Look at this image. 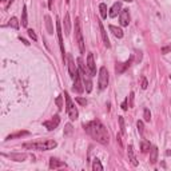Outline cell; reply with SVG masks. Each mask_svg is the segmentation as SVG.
<instances>
[{
	"label": "cell",
	"mask_w": 171,
	"mask_h": 171,
	"mask_svg": "<svg viewBox=\"0 0 171 171\" xmlns=\"http://www.w3.org/2000/svg\"><path fill=\"white\" fill-rule=\"evenodd\" d=\"M84 130L88 135H91L96 142L102 144H108L110 142V135L107 132V128L102 124L99 120H91L87 124H84Z\"/></svg>",
	"instance_id": "6da1fadb"
},
{
	"label": "cell",
	"mask_w": 171,
	"mask_h": 171,
	"mask_svg": "<svg viewBox=\"0 0 171 171\" xmlns=\"http://www.w3.org/2000/svg\"><path fill=\"white\" fill-rule=\"evenodd\" d=\"M58 143L52 139L42 140V142H34V143H24V148H30V150H39V151H48V150L55 148Z\"/></svg>",
	"instance_id": "7a4b0ae2"
},
{
	"label": "cell",
	"mask_w": 171,
	"mask_h": 171,
	"mask_svg": "<svg viewBox=\"0 0 171 171\" xmlns=\"http://www.w3.org/2000/svg\"><path fill=\"white\" fill-rule=\"evenodd\" d=\"M64 99H66V111L68 114V116H70V119L71 120H76V119H78V115H79L78 110H76V107L74 106L70 95H68L67 92H64Z\"/></svg>",
	"instance_id": "3957f363"
},
{
	"label": "cell",
	"mask_w": 171,
	"mask_h": 171,
	"mask_svg": "<svg viewBox=\"0 0 171 171\" xmlns=\"http://www.w3.org/2000/svg\"><path fill=\"white\" fill-rule=\"evenodd\" d=\"M75 35H76V42H78L79 50H80V52H82V54H84V40H83L82 30H80L79 19H76V20H75Z\"/></svg>",
	"instance_id": "277c9868"
},
{
	"label": "cell",
	"mask_w": 171,
	"mask_h": 171,
	"mask_svg": "<svg viewBox=\"0 0 171 171\" xmlns=\"http://www.w3.org/2000/svg\"><path fill=\"white\" fill-rule=\"evenodd\" d=\"M98 83H99L100 90L107 88V86H108V71H107L106 67H102L99 70V80H98Z\"/></svg>",
	"instance_id": "5b68a950"
},
{
	"label": "cell",
	"mask_w": 171,
	"mask_h": 171,
	"mask_svg": "<svg viewBox=\"0 0 171 171\" xmlns=\"http://www.w3.org/2000/svg\"><path fill=\"white\" fill-rule=\"evenodd\" d=\"M67 63H68V72H70V76L72 79H75V76L79 74L78 72V68L75 66V62H74V58L68 54L67 55Z\"/></svg>",
	"instance_id": "8992f818"
},
{
	"label": "cell",
	"mask_w": 171,
	"mask_h": 171,
	"mask_svg": "<svg viewBox=\"0 0 171 171\" xmlns=\"http://www.w3.org/2000/svg\"><path fill=\"white\" fill-rule=\"evenodd\" d=\"M59 123H60V118H59V115H54V116H52V119H51V120L44 122L43 126H44V127H46L47 130H50V131H52V130H55L56 127H58Z\"/></svg>",
	"instance_id": "52a82bcc"
},
{
	"label": "cell",
	"mask_w": 171,
	"mask_h": 171,
	"mask_svg": "<svg viewBox=\"0 0 171 171\" xmlns=\"http://www.w3.org/2000/svg\"><path fill=\"white\" fill-rule=\"evenodd\" d=\"M56 35H58V40H59V46L62 50L63 58H64V46H63V32H62V23L59 19H56Z\"/></svg>",
	"instance_id": "ba28073f"
},
{
	"label": "cell",
	"mask_w": 171,
	"mask_h": 171,
	"mask_svg": "<svg viewBox=\"0 0 171 171\" xmlns=\"http://www.w3.org/2000/svg\"><path fill=\"white\" fill-rule=\"evenodd\" d=\"M119 23H120V26H123V27H127L128 26V23H130V12H128L127 8H124V10L120 11V14H119Z\"/></svg>",
	"instance_id": "9c48e42d"
},
{
	"label": "cell",
	"mask_w": 171,
	"mask_h": 171,
	"mask_svg": "<svg viewBox=\"0 0 171 171\" xmlns=\"http://www.w3.org/2000/svg\"><path fill=\"white\" fill-rule=\"evenodd\" d=\"M87 68H88V72H90L91 76L96 75V66H95V62H94V55L92 54L87 55Z\"/></svg>",
	"instance_id": "30bf717a"
},
{
	"label": "cell",
	"mask_w": 171,
	"mask_h": 171,
	"mask_svg": "<svg viewBox=\"0 0 171 171\" xmlns=\"http://www.w3.org/2000/svg\"><path fill=\"white\" fill-rule=\"evenodd\" d=\"M75 82H74V86H72V91H75V92H78V94H82L84 91V87H83V83H82V79H80V75L78 74L75 76Z\"/></svg>",
	"instance_id": "8fae6325"
},
{
	"label": "cell",
	"mask_w": 171,
	"mask_h": 171,
	"mask_svg": "<svg viewBox=\"0 0 171 171\" xmlns=\"http://www.w3.org/2000/svg\"><path fill=\"white\" fill-rule=\"evenodd\" d=\"M98 24H99V28H100V35H102V39H103V43H104V46L110 48V40H108V36H107V32H106L104 30V27H103V23L100 22V20H96Z\"/></svg>",
	"instance_id": "7c38bea8"
},
{
	"label": "cell",
	"mask_w": 171,
	"mask_h": 171,
	"mask_svg": "<svg viewBox=\"0 0 171 171\" xmlns=\"http://www.w3.org/2000/svg\"><path fill=\"white\" fill-rule=\"evenodd\" d=\"M120 8H122L120 2L114 3V6L111 7V10H110V12H108V16L110 18H115V16H118V14H120Z\"/></svg>",
	"instance_id": "4fadbf2b"
},
{
	"label": "cell",
	"mask_w": 171,
	"mask_h": 171,
	"mask_svg": "<svg viewBox=\"0 0 171 171\" xmlns=\"http://www.w3.org/2000/svg\"><path fill=\"white\" fill-rule=\"evenodd\" d=\"M90 76H91V75H88V74L82 75L83 83H84V88H86V91H87V92H91L92 91V82H91V79H90Z\"/></svg>",
	"instance_id": "5bb4252c"
},
{
	"label": "cell",
	"mask_w": 171,
	"mask_h": 171,
	"mask_svg": "<svg viewBox=\"0 0 171 171\" xmlns=\"http://www.w3.org/2000/svg\"><path fill=\"white\" fill-rule=\"evenodd\" d=\"M127 155H128V161L131 162V165H132V166H138V161H136V158H135V154H134V147H132V144L128 146V148H127Z\"/></svg>",
	"instance_id": "9a60e30c"
},
{
	"label": "cell",
	"mask_w": 171,
	"mask_h": 171,
	"mask_svg": "<svg viewBox=\"0 0 171 171\" xmlns=\"http://www.w3.org/2000/svg\"><path fill=\"white\" fill-rule=\"evenodd\" d=\"M71 32V19H70V14H66L64 16V34L70 35Z\"/></svg>",
	"instance_id": "2e32d148"
},
{
	"label": "cell",
	"mask_w": 171,
	"mask_h": 171,
	"mask_svg": "<svg viewBox=\"0 0 171 171\" xmlns=\"http://www.w3.org/2000/svg\"><path fill=\"white\" fill-rule=\"evenodd\" d=\"M59 167H66V163H63V162H59L58 159H55V158H51V161H50V169L51 170H55V169H59Z\"/></svg>",
	"instance_id": "e0dca14e"
},
{
	"label": "cell",
	"mask_w": 171,
	"mask_h": 171,
	"mask_svg": "<svg viewBox=\"0 0 171 171\" xmlns=\"http://www.w3.org/2000/svg\"><path fill=\"white\" fill-rule=\"evenodd\" d=\"M108 28H110V31H111L112 34H114V36H115V38H118V39L123 38V31H122V28L115 27V26H110Z\"/></svg>",
	"instance_id": "ac0fdd59"
},
{
	"label": "cell",
	"mask_w": 171,
	"mask_h": 171,
	"mask_svg": "<svg viewBox=\"0 0 171 171\" xmlns=\"http://www.w3.org/2000/svg\"><path fill=\"white\" fill-rule=\"evenodd\" d=\"M11 158L12 161H16V162H23V161H26L27 159V154H10L8 155Z\"/></svg>",
	"instance_id": "d6986e66"
},
{
	"label": "cell",
	"mask_w": 171,
	"mask_h": 171,
	"mask_svg": "<svg viewBox=\"0 0 171 171\" xmlns=\"http://www.w3.org/2000/svg\"><path fill=\"white\" fill-rule=\"evenodd\" d=\"M158 161V147H151V150H150V162L151 163H156Z\"/></svg>",
	"instance_id": "ffe728a7"
},
{
	"label": "cell",
	"mask_w": 171,
	"mask_h": 171,
	"mask_svg": "<svg viewBox=\"0 0 171 171\" xmlns=\"http://www.w3.org/2000/svg\"><path fill=\"white\" fill-rule=\"evenodd\" d=\"M131 60H132V59L127 60V62H126V63L118 64V66H116V72H118V74H122V72H123V71H126V70H127V68L130 67V64H131Z\"/></svg>",
	"instance_id": "44dd1931"
},
{
	"label": "cell",
	"mask_w": 171,
	"mask_h": 171,
	"mask_svg": "<svg viewBox=\"0 0 171 171\" xmlns=\"http://www.w3.org/2000/svg\"><path fill=\"white\" fill-rule=\"evenodd\" d=\"M44 19H46V27H47V32H48V34H50V35H52V34H54V28H52V22H51V18H50V16H48V15H46V18H44Z\"/></svg>",
	"instance_id": "7402d4cb"
},
{
	"label": "cell",
	"mask_w": 171,
	"mask_h": 171,
	"mask_svg": "<svg viewBox=\"0 0 171 171\" xmlns=\"http://www.w3.org/2000/svg\"><path fill=\"white\" fill-rule=\"evenodd\" d=\"M76 62H78V67H79V70H80V74H82V75L87 74V67L84 66L82 58H78V59H76Z\"/></svg>",
	"instance_id": "603a6c76"
},
{
	"label": "cell",
	"mask_w": 171,
	"mask_h": 171,
	"mask_svg": "<svg viewBox=\"0 0 171 171\" xmlns=\"http://www.w3.org/2000/svg\"><path fill=\"white\" fill-rule=\"evenodd\" d=\"M150 148H151V144H150V142L144 140V139L140 142V150H142V152H147V151H150Z\"/></svg>",
	"instance_id": "cb8c5ba5"
},
{
	"label": "cell",
	"mask_w": 171,
	"mask_h": 171,
	"mask_svg": "<svg viewBox=\"0 0 171 171\" xmlns=\"http://www.w3.org/2000/svg\"><path fill=\"white\" fill-rule=\"evenodd\" d=\"M28 24V19H27V7L24 6L23 7V11H22V26L23 27H27Z\"/></svg>",
	"instance_id": "d4e9b609"
},
{
	"label": "cell",
	"mask_w": 171,
	"mask_h": 171,
	"mask_svg": "<svg viewBox=\"0 0 171 171\" xmlns=\"http://www.w3.org/2000/svg\"><path fill=\"white\" fill-rule=\"evenodd\" d=\"M28 131H19V132H16V134H11L10 136H7V139L6 140H11V139H15V138H20V136H23V135H28Z\"/></svg>",
	"instance_id": "484cf974"
},
{
	"label": "cell",
	"mask_w": 171,
	"mask_h": 171,
	"mask_svg": "<svg viewBox=\"0 0 171 171\" xmlns=\"http://www.w3.org/2000/svg\"><path fill=\"white\" fill-rule=\"evenodd\" d=\"M99 11H100V16L103 19L107 18V6H106L104 3H102L100 6H99Z\"/></svg>",
	"instance_id": "4316f807"
},
{
	"label": "cell",
	"mask_w": 171,
	"mask_h": 171,
	"mask_svg": "<svg viewBox=\"0 0 171 171\" xmlns=\"http://www.w3.org/2000/svg\"><path fill=\"white\" fill-rule=\"evenodd\" d=\"M92 170H94V171H103V166H102V163H100L99 159H95V161H94Z\"/></svg>",
	"instance_id": "83f0119b"
},
{
	"label": "cell",
	"mask_w": 171,
	"mask_h": 171,
	"mask_svg": "<svg viewBox=\"0 0 171 171\" xmlns=\"http://www.w3.org/2000/svg\"><path fill=\"white\" fill-rule=\"evenodd\" d=\"M10 26H11L12 28H15V30H19V27H20L19 20L16 19V18H11V19H10Z\"/></svg>",
	"instance_id": "f1b7e54d"
},
{
	"label": "cell",
	"mask_w": 171,
	"mask_h": 171,
	"mask_svg": "<svg viewBox=\"0 0 171 171\" xmlns=\"http://www.w3.org/2000/svg\"><path fill=\"white\" fill-rule=\"evenodd\" d=\"M143 118H144V122H150V120H151V114H150V110L148 108H144Z\"/></svg>",
	"instance_id": "f546056e"
},
{
	"label": "cell",
	"mask_w": 171,
	"mask_h": 171,
	"mask_svg": "<svg viewBox=\"0 0 171 171\" xmlns=\"http://www.w3.org/2000/svg\"><path fill=\"white\" fill-rule=\"evenodd\" d=\"M118 120H119V124H120V132L124 134L126 132V128H124V119H123V116H118Z\"/></svg>",
	"instance_id": "4dcf8cb0"
},
{
	"label": "cell",
	"mask_w": 171,
	"mask_h": 171,
	"mask_svg": "<svg viewBox=\"0 0 171 171\" xmlns=\"http://www.w3.org/2000/svg\"><path fill=\"white\" fill-rule=\"evenodd\" d=\"M136 127H138V131H139L140 135H143V131H144V127H143V122L142 120H138L136 123Z\"/></svg>",
	"instance_id": "1f68e13d"
},
{
	"label": "cell",
	"mask_w": 171,
	"mask_h": 171,
	"mask_svg": "<svg viewBox=\"0 0 171 171\" xmlns=\"http://www.w3.org/2000/svg\"><path fill=\"white\" fill-rule=\"evenodd\" d=\"M27 32H28V36H30V38L34 40V42H36V40H38V36H36V34H35L34 30H28Z\"/></svg>",
	"instance_id": "d6a6232c"
},
{
	"label": "cell",
	"mask_w": 171,
	"mask_h": 171,
	"mask_svg": "<svg viewBox=\"0 0 171 171\" xmlns=\"http://www.w3.org/2000/svg\"><path fill=\"white\" fill-rule=\"evenodd\" d=\"M170 51H171V43H170V44H167V46H165V47H163V48H162V50H161V52H162V54H163V55L169 54Z\"/></svg>",
	"instance_id": "836d02e7"
},
{
	"label": "cell",
	"mask_w": 171,
	"mask_h": 171,
	"mask_svg": "<svg viewBox=\"0 0 171 171\" xmlns=\"http://www.w3.org/2000/svg\"><path fill=\"white\" fill-rule=\"evenodd\" d=\"M62 99H63V96H58V99H56V106H58V108H59V110H62V108H63Z\"/></svg>",
	"instance_id": "e575fe53"
},
{
	"label": "cell",
	"mask_w": 171,
	"mask_h": 171,
	"mask_svg": "<svg viewBox=\"0 0 171 171\" xmlns=\"http://www.w3.org/2000/svg\"><path fill=\"white\" fill-rule=\"evenodd\" d=\"M72 132V126L71 124H67L66 126V130H64V135H70Z\"/></svg>",
	"instance_id": "d590c367"
},
{
	"label": "cell",
	"mask_w": 171,
	"mask_h": 171,
	"mask_svg": "<svg viewBox=\"0 0 171 171\" xmlns=\"http://www.w3.org/2000/svg\"><path fill=\"white\" fill-rule=\"evenodd\" d=\"M75 100L78 102L79 104H82V106H86V104H87V100H86V99H83V98H80V96H78Z\"/></svg>",
	"instance_id": "8d00e7d4"
},
{
	"label": "cell",
	"mask_w": 171,
	"mask_h": 171,
	"mask_svg": "<svg viewBox=\"0 0 171 171\" xmlns=\"http://www.w3.org/2000/svg\"><path fill=\"white\" fill-rule=\"evenodd\" d=\"M147 86H148L147 79H146V78H142V88L146 90V88H147Z\"/></svg>",
	"instance_id": "74e56055"
},
{
	"label": "cell",
	"mask_w": 171,
	"mask_h": 171,
	"mask_svg": "<svg viewBox=\"0 0 171 171\" xmlns=\"http://www.w3.org/2000/svg\"><path fill=\"white\" fill-rule=\"evenodd\" d=\"M122 108H123L124 110V111H127V99H126V100H123V103H122Z\"/></svg>",
	"instance_id": "f35d334b"
},
{
	"label": "cell",
	"mask_w": 171,
	"mask_h": 171,
	"mask_svg": "<svg viewBox=\"0 0 171 171\" xmlns=\"http://www.w3.org/2000/svg\"><path fill=\"white\" fill-rule=\"evenodd\" d=\"M132 102H134V92H131L130 94V107H132Z\"/></svg>",
	"instance_id": "ab89813d"
},
{
	"label": "cell",
	"mask_w": 171,
	"mask_h": 171,
	"mask_svg": "<svg viewBox=\"0 0 171 171\" xmlns=\"http://www.w3.org/2000/svg\"><path fill=\"white\" fill-rule=\"evenodd\" d=\"M19 39H20V40H22V43H24V44H26V46H30V43H28V42H27V40H26V39H23V38H22V36H20V38H19Z\"/></svg>",
	"instance_id": "60d3db41"
},
{
	"label": "cell",
	"mask_w": 171,
	"mask_h": 171,
	"mask_svg": "<svg viewBox=\"0 0 171 171\" xmlns=\"http://www.w3.org/2000/svg\"><path fill=\"white\" fill-rule=\"evenodd\" d=\"M116 140H118V143H119V146H122V139H120V134H118V136H116Z\"/></svg>",
	"instance_id": "b9f144b4"
},
{
	"label": "cell",
	"mask_w": 171,
	"mask_h": 171,
	"mask_svg": "<svg viewBox=\"0 0 171 171\" xmlns=\"http://www.w3.org/2000/svg\"><path fill=\"white\" fill-rule=\"evenodd\" d=\"M54 2H55V0H48V7L52 8V4H54Z\"/></svg>",
	"instance_id": "7bdbcfd3"
},
{
	"label": "cell",
	"mask_w": 171,
	"mask_h": 171,
	"mask_svg": "<svg viewBox=\"0 0 171 171\" xmlns=\"http://www.w3.org/2000/svg\"><path fill=\"white\" fill-rule=\"evenodd\" d=\"M12 3H14V0H10V2H8V4H7V8H8V7H10V6H11V4H12Z\"/></svg>",
	"instance_id": "ee69618b"
},
{
	"label": "cell",
	"mask_w": 171,
	"mask_h": 171,
	"mask_svg": "<svg viewBox=\"0 0 171 171\" xmlns=\"http://www.w3.org/2000/svg\"><path fill=\"white\" fill-rule=\"evenodd\" d=\"M123 2H128L130 3V2H132V0H123Z\"/></svg>",
	"instance_id": "f6af8a7d"
},
{
	"label": "cell",
	"mask_w": 171,
	"mask_h": 171,
	"mask_svg": "<svg viewBox=\"0 0 171 171\" xmlns=\"http://www.w3.org/2000/svg\"><path fill=\"white\" fill-rule=\"evenodd\" d=\"M170 79H171V75H170Z\"/></svg>",
	"instance_id": "bcb514c9"
},
{
	"label": "cell",
	"mask_w": 171,
	"mask_h": 171,
	"mask_svg": "<svg viewBox=\"0 0 171 171\" xmlns=\"http://www.w3.org/2000/svg\"><path fill=\"white\" fill-rule=\"evenodd\" d=\"M2 2H4V0H2Z\"/></svg>",
	"instance_id": "7dc6e473"
}]
</instances>
